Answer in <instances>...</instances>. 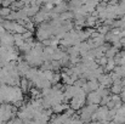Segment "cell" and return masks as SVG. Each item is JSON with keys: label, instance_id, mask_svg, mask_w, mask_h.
Wrapping results in <instances>:
<instances>
[{"label": "cell", "instance_id": "6da1fadb", "mask_svg": "<svg viewBox=\"0 0 125 124\" xmlns=\"http://www.w3.org/2000/svg\"><path fill=\"white\" fill-rule=\"evenodd\" d=\"M101 99L102 97L100 96V94L96 90L89 92V95H87V101H89V103H92V105H98L101 102Z\"/></svg>", "mask_w": 125, "mask_h": 124}, {"label": "cell", "instance_id": "7a4b0ae2", "mask_svg": "<svg viewBox=\"0 0 125 124\" xmlns=\"http://www.w3.org/2000/svg\"><path fill=\"white\" fill-rule=\"evenodd\" d=\"M68 108V106L66 105V103H63V102H61V103H57V105H53L52 106V112L53 113H56V114H61L63 111H66Z\"/></svg>", "mask_w": 125, "mask_h": 124}, {"label": "cell", "instance_id": "3957f363", "mask_svg": "<svg viewBox=\"0 0 125 124\" xmlns=\"http://www.w3.org/2000/svg\"><path fill=\"white\" fill-rule=\"evenodd\" d=\"M20 88H21V90L22 91H28V89H29V80L27 79V78H23V79H21L20 80Z\"/></svg>", "mask_w": 125, "mask_h": 124}, {"label": "cell", "instance_id": "277c9868", "mask_svg": "<svg viewBox=\"0 0 125 124\" xmlns=\"http://www.w3.org/2000/svg\"><path fill=\"white\" fill-rule=\"evenodd\" d=\"M90 124H102L101 122H98V121H95V122H91Z\"/></svg>", "mask_w": 125, "mask_h": 124}]
</instances>
